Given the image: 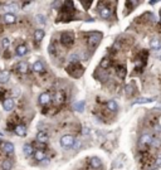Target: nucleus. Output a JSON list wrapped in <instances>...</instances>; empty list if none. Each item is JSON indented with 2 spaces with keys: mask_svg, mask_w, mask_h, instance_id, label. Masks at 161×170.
Masks as SVG:
<instances>
[{
  "mask_svg": "<svg viewBox=\"0 0 161 170\" xmlns=\"http://www.w3.org/2000/svg\"><path fill=\"white\" fill-rule=\"evenodd\" d=\"M74 137L72 136V135H64V136H62V139H60V146L62 148H72L73 144H74Z\"/></svg>",
  "mask_w": 161,
  "mask_h": 170,
  "instance_id": "f257e3e1",
  "label": "nucleus"
},
{
  "mask_svg": "<svg viewBox=\"0 0 161 170\" xmlns=\"http://www.w3.org/2000/svg\"><path fill=\"white\" fill-rule=\"evenodd\" d=\"M74 42V37L72 33H63L62 34V43L66 47H71Z\"/></svg>",
  "mask_w": 161,
  "mask_h": 170,
  "instance_id": "f03ea898",
  "label": "nucleus"
},
{
  "mask_svg": "<svg viewBox=\"0 0 161 170\" xmlns=\"http://www.w3.org/2000/svg\"><path fill=\"white\" fill-rule=\"evenodd\" d=\"M49 102H51V95H49L48 92H44L39 96V103L40 105L45 106V105H48Z\"/></svg>",
  "mask_w": 161,
  "mask_h": 170,
  "instance_id": "7ed1b4c3",
  "label": "nucleus"
},
{
  "mask_svg": "<svg viewBox=\"0 0 161 170\" xmlns=\"http://www.w3.org/2000/svg\"><path fill=\"white\" fill-rule=\"evenodd\" d=\"M151 141H152V137L150 135H142L141 139H140V145L141 146H146V145H151Z\"/></svg>",
  "mask_w": 161,
  "mask_h": 170,
  "instance_id": "20e7f679",
  "label": "nucleus"
},
{
  "mask_svg": "<svg viewBox=\"0 0 161 170\" xmlns=\"http://www.w3.org/2000/svg\"><path fill=\"white\" fill-rule=\"evenodd\" d=\"M3 107H4V110H5V111H10V110H13V107H14V101H13L11 98L4 99V102H3Z\"/></svg>",
  "mask_w": 161,
  "mask_h": 170,
  "instance_id": "39448f33",
  "label": "nucleus"
},
{
  "mask_svg": "<svg viewBox=\"0 0 161 170\" xmlns=\"http://www.w3.org/2000/svg\"><path fill=\"white\" fill-rule=\"evenodd\" d=\"M3 20H4L5 24H13V23H15V16L13 15V14L10 13H7L4 16H3Z\"/></svg>",
  "mask_w": 161,
  "mask_h": 170,
  "instance_id": "423d86ee",
  "label": "nucleus"
},
{
  "mask_svg": "<svg viewBox=\"0 0 161 170\" xmlns=\"http://www.w3.org/2000/svg\"><path fill=\"white\" fill-rule=\"evenodd\" d=\"M99 15H101L102 19H108L111 16V9L110 8H107V7L102 8V9L99 10Z\"/></svg>",
  "mask_w": 161,
  "mask_h": 170,
  "instance_id": "0eeeda50",
  "label": "nucleus"
},
{
  "mask_svg": "<svg viewBox=\"0 0 161 170\" xmlns=\"http://www.w3.org/2000/svg\"><path fill=\"white\" fill-rule=\"evenodd\" d=\"M15 68L18 69L20 73H27V72H28V64L25 63V62H19V63L15 66Z\"/></svg>",
  "mask_w": 161,
  "mask_h": 170,
  "instance_id": "6e6552de",
  "label": "nucleus"
},
{
  "mask_svg": "<svg viewBox=\"0 0 161 170\" xmlns=\"http://www.w3.org/2000/svg\"><path fill=\"white\" fill-rule=\"evenodd\" d=\"M10 78V73L8 71H1L0 72V83H5Z\"/></svg>",
  "mask_w": 161,
  "mask_h": 170,
  "instance_id": "1a4fd4ad",
  "label": "nucleus"
},
{
  "mask_svg": "<svg viewBox=\"0 0 161 170\" xmlns=\"http://www.w3.org/2000/svg\"><path fill=\"white\" fill-rule=\"evenodd\" d=\"M37 140L39 142H43V144H45L47 142V140H48V135H47L44 131H39L37 135Z\"/></svg>",
  "mask_w": 161,
  "mask_h": 170,
  "instance_id": "9d476101",
  "label": "nucleus"
},
{
  "mask_svg": "<svg viewBox=\"0 0 161 170\" xmlns=\"http://www.w3.org/2000/svg\"><path fill=\"white\" fill-rule=\"evenodd\" d=\"M116 74L118 76L121 80H124V78L126 77V68L124 66H120V67H117V69H116Z\"/></svg>",
  "mask_w": 161,
  "mask_h": 170,
  "instance_id": "9b49d317",
  "label": "nucleus"
},
{
  "mask_svg": "<svg viewBox=\"0 0 161 170\" xmlns=\"http://www.w3.org/2000/svg\"><path fill=\"white\" fill-rule=\"evenodd\" d=\"M33 69H34V72L40 73V72L44 71V66H43V63L40 62V61H37V62L33 64Z\"/></svg>",
  "mask_w": 161,
  "mask_h": 170,
  "instance_id": "f8f14e48",
  "label": "nucleus"
},
{
  "mask_svg": "<svg viewBox=\"0 0 161 170\" xmlns=\"http://www.w3.org/2000/svg\"><path fill=\"white\" fill-rule=\"evenodd\" d=\"M34 38H35V40L38 43L42 42V39L44 38V30H42V29H38L35 30V33H34Z\"/></svg>",
  "mask_w": 161,
  "mask_h": 170,
  "instance_id": "ddd939ff",
  "label": "nucleus"
},
{
  "mask_svg": "<svg viewBox=\"0 0 161 170\" xmlns=\"http://www.w3.org/2000/svg\"><path fill=\"white\" fill-rule=\"evenodd\" d=\"M15 134L18 135V136H25V134H27L25 126H23V125L16 126V127H15Z\"/></svg>",
  "mask_w": 161,
  "mask_h": 170,
  "instance_id": "4468645a",
  "label": "nucleus"
},
{
  "mask_svg": "<svg viewBox=\"0 0 161 170\" xmlns=\"http://www.w3.org/2000/svg\"><path fill=\"white\" fill-rule=\"evenodd\" d=\"M3 149H4V151L7 152V154H13L14 151V145L11 142H5L4 145H3Z\"/></svg>",
  "mask_w": 161,
  "mask_h": 170,
  "instance_id": "2eb2a0df",
  "label": "nucleus"
},
{
  "mask_svg": "<svg viewBox=\"0 0 161 170\" xmlns=\"http://www.w3.org/2000/svg\"><path fill=\"white\" fill-rule=\"evenodd\" d=\"M23 150H24L25 156H30V155L34 152L33 146H32V145H29V144H27V145H24V146H23Z\"/></svg>",
  "mask_w": 161,
  "mask_h": 170,
  "instance_id": "dca6fc26",
  "label": "nucleus"
},
{
  "mask_svg": "<svg viewBox=\"0 0 161 170\" xmlns=\"http://www.w3.org/2000/svg\"><path fill=\"white\" fill-rule=\"evenodd\" d=\"M27 52H28V48L25 45H19L18 48H16V55H25L27 54Z\"/></svg>",
  "mask_w": 161,
  "mask_h": 170,
  "instance_id": "f3484780",
  "label": "nucleus"
},
{
  "mask_svg": "<svg viewBox=\"0 0 161 170\" xmlns=\"http://www.w3.org/2000/svg\"><path fill=\"white\" fill-rule=\"evenodd\" d=\"M99 38H101V36H95L93 34L92 37H91V39H89V45L91 47H95V45H97L98 44V42H99Z\"/></svg>",
  "mask_w": 161,
  "mask_h": 170,
  "instance_id": "a211bd4d",
  "label": "nucleus"
},
{
  "mask_svg": "<svg viewBox=\"0 0 161 170\" xmlns=\"http://www.w3.org/2000/svg\"><path fill=\"white\" fill-rule=\"evenodd\" d=\"M91 165L93 166V168H101V165H102V161L98 159V157H93V159H91Z\"/></svg>",
  "mask_w": 161,
  "mask_h": 170,
  "instance_id": "6ab92c4d",
  "label": "nucleus"
},
{
  "mask_svg": "<svg viewBox=\"0 0 161 170\" xmlns=\"http://www.w3.org/2000/svg\"><path fill=\"white\" fill-rule=\"evenodd\" d=\"M34 157H35V160L42 161V160L45 159V154H44V152H43L42 150H37L35 154H34Z\"/></svg>",
  "mask_w": 161,
  "mask_h": 170,
  "instance_id": "aec40b11",
  "label": "nucleus"
},
{
  "mask_svg": "<svg viewBox=\"0 0 161 170\" xmlns=\"http://www.w3.org/2000/svg\"><path fill=\"white\" fill-rule=\"evenodd\" d=\"M150 47H151V48H154L155 51H156V49H159L160 48V40L157 39V38H154V39L150 42Z\"/></svg>",
  "mask_w": 161,
  "mask_h": 170,
  "instance_id": "412c9836",
  "label": "nucleus"
},
{
  "mask_svg": "<svg viewBox=\"0 0 161 170\" xmlns=\"http://www.w3.org/2000/svg\"><path fill=\"white\" fill-rule=\"evenodd\" d=\"M107 108L110 111H116L117 110V103L113 101V99H110V101L107 102Z\"/></svg>",
  "mask_w": 161,
  "mask_h": 170,
  "instance_id": "4be33fe9",
  "label": "nucleus"
},
{
  "mask_svg": "<svg viewBox=\"0 0 161 170\" xmlns=\"http://www.w3.org/2000/svg\"><path fill=\"white\" fill-rule=\"evenodd\" d=\"M11 166H13V164H11V161L10 160H4L3 161V164H1V168L3 170H10L11 169Z\"/></svg>",
  "mask_w": 161,
  "mask_h": 170,
  "instance_id": "5701e85b",
  "label": "nucleus"
},
{
  "mask_svg": "<svg viewBox=\"0 0 161 170\" xmlns=\"http://www.w3.org/2000/svg\"><path fill=\"white\" fill-rule=\"evenodd\" d=\"M110 59H107V58H104V59H102V62H101V64L99 66L102 67V68H108L110 67Z\"/></svg>",
  "mask_w": 161,
  "mask_h": 170,
  "instance_id": "b1692460",
  "label": "nucleus"
},
{
  "mask_svg": "<svg viewBox=\"0 0 161 170\" xmlns=\"http://www.w3.org/2000/svg\"><path fill=\"white\" fill-rule=\"evenodd\" d=\"M55 99H57V102L58 103H60V102L64 99V96H63V93H60V92H58L57 95H55Z\"/></svg>",
  "mask_w": 161,
  "mask_h": 170,
  "instance_id": "393cba45",
  "label": "nucleus"
},
{
  "mask_svg": "<svg viewBox=\"0 0 161 170\" xmlns=\"http://www.w3.org/2000/svg\"><path fill=\"white\" fill-rule=\"evenodd\" d=\"M151 101H154L152 98H139V99H136V103H145V102H151Z\"/></svg>",
  "mask_w": 161,
  "mask_h": 170,
  "instance_id": "a878e982",
  "label": "nucleus"
},
{
  "mask_svg": "<svg viewBox=\"0 0 161 170\" xmlns=\"http://www.w3.org/2000/svg\"><path fill=\"white\" fill-rule=\"evenodd\" d=\"M3 47H4V48H8V47L10 45V39L9 38H4V39H3Z\"/></svg>",
  "mask_w": 161,
  "mask_h": 170,
  "instance_id": "bb28decb",
  "label": "nucleus"
},
{
  "mask_svg": "<svg viewBox=\"0 0 161 170\" xmlns=\"http://www.w3.org/2000/svg\"><path fill=\"white\" fill-rule=\"evenodd\" d=\"M37 22L39 24H45V18L43 15H37Z\"/></svg>",
  "mask_w": 161,
  "mask_h": 170,
  "instance_id": "cd10ccee",
  "label": "nucleus"
},
{
  "mask_svg": "<svg viewBox=\"0 0 161 170\" xmlns=\"http://www.w3.org/2000/svg\"><path fill=\"white\" fill-rule=\"evenodd\" d=\"M151 146H154V148H159V146H160V140L159 139H152Z\"/></svg>",
  "mask_w": 161,
  "mask_h": 170,
  "instance_id": "c85d7f7f",
  "label": "nucleus"
},
{
  "mask_svg": "<svg viewBox=\"0 0 161 170\" xmlns=\"http://www.w3.org/2000/svg\"><path fill=\"white\" fill-rule=\"evenodd\" d=\"M72 148H74L76 150H77V149H80V148H81V141H80V140H76V141H74V144H73V146H72Z\"/></svg>",
  "mask_w": 161,
  "mask_h": 170,
  "instance_id": "c756f323",
  "label": "nucleus"
},
{
  "mask_svg": "<svg viewBox=\"0 0 161 170\" xmlns=\"http://www.w3.org/2000/svg\"><path fill=\"white\" fill-rule=\"evenodd\" d=\"M35 146H37V148H39V149H44V148H45V144H43V142H39V141H37Z\"/></svg>",
  "mask_w": 161,
  "mask_h": 170,
  "instance_id": "7c9ffc66",
  "label": "nucleus"
},
{
  "mask_svg": "<svg viewBox=\"0 0 161 170\" xmlns=\"http://www.w3.org/2000/svg\"><path fill=\"white\" fill-rule=\"evenodd\" d=\"M126 93H127V96H131V95H132V87H131V86H127Z\"/></svg>",
  "mask_w": 161,
  "mask_h": 170,
  "instance_id": "2f4dec72",
  "label": "nucleus"
},
{
  "mask_svg": "<svg viewBox=\"0 0 161 170\" xmlns=\"http://www.w3.org/2000/svg\"><path fill=\"white\" fill-rule=\"evenodd\" d=\"M156 168H161V155L157 157V160H156Z\"/></svg>",
  "mask_w": 161,
  "mask_h": 170,
  "instance_id": "473e14b6",
  "label": "nucleus"
},
{
  "mask_svg": "<svg viewBox=\"0 0 161 170\" xmlns=\"http://www.w3.org/2000/svg\"><path fill=\"white\" fill-rule=\"evenodd\" d=\"M155 54H156V55H159V57H160V55H161V48L156 49V51H155Z\"/></svg>",
  "mask_w": 161,
  "mask_h": 170,
  "instance_id": "72a5a7b5",
  "label": "nucleus"
}]
</instances>
